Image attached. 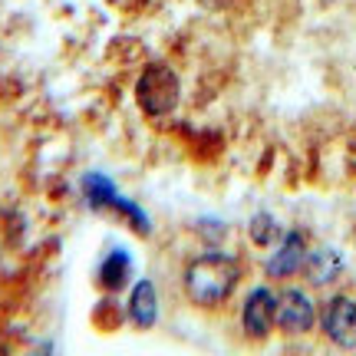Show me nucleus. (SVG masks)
I'll return each mask as SVG.
<instances>
[{"label": "nucleus", "mask_w": 356, "mask_h": 356, "mask_svg": "<svg viewBox=\"0 0 356 356\" xmlns=\"http://www.w3.org/2000/svg\"><path fill=\"white\" fill-rule=\"evenodd\" d=\"M129 270H132V261L126 251H113L99 267V284L106 291H119V287H126Z\"/></svg>", "instance_id": "obj_10"}, {"label": "nucleus", "mask_w": 356, "mask_h": 356, "mask_svg": "<svg viewBox=\"0 0 356 356\" xmlns=\"http://www.w3.org/2000/svg\"><path fill=\"white\" fill-rule=\"evenodd\" d=\"M307 238L300 231H287L284 238H280V248L270 254L267 261V277H293L297 270H304V261H307Z\"/></svg>", "instance_id": "obj_7"}, {"label": "nucleus", "mask_w": 356, "mask_h": 356, "mask_svg": "<svg viewBox=\"0 0 356 356\" xmlns=\"http://www.w3.org/2000/svg\"><path fill=\"white\" fill-rule=\"evenodd\" d=\"M241 280V264L231 254L204 251L185 267V293L198 307H221Z\"/></svg>", "instance_id": "obj_1"}, {"label": "nucleus", "mask_w": 356, "mask_h": 356, "mask_svg": "<svg viewBox=\"0 0 356 356\" xmlns=\"http://www.w3.org/2000/svg\"><path fill=\"white\" fill-rule=\"evenodd\" d=\"M280 234H284V231H280V225L270 215H254L251 218V238H254V244L267 248V244L277 241Z\"/></svg>", "instance_id": "obj_11"}, {"label": "nucleus", "mask_w": 356, "mask_h": 356, "mask_svg": "<svg viewBox=\"0 0 356 356\" xmlns=\"http://www.w3.org/2000/svg\"><path fill=\"white\" fill-rule=\"evenodd\" d=\"M83 191H86V202L92 204V208H115L119 215H129L132 218V225H136V231H149V218H145V211H142L139 204H132L129 198H122L119 191H115V185L109 181V178L102 175H86V181H83Z\"/></svg>", "instance_id": "obj_3"}, {"label": "nucleus", "mask_w": 356, "mask_h": 356, "mask_svg": "<svg viewBox=\"0 0 356 356\" xmlns=\"http://www.w3.org/2000/svg\"><path fill=\"white\" fill-rule=\"evenodd\" d=\"M323 333L327 340L343 350H356V300L353 297H333L323 307Z\"/></svg>", "instance_id": "obj_4"}, {"label": "nucleus", "mask_w": 356, "mask_h": 356, "mask_svg": "<svg viewBox=\"0 0 356 356\" xmlns=\"http://www.w3.org/2000/svg\"><path fill=\"white\" fill-rule=\"evenodd\" d=\"M340 270H343V257H340V251H333V248H317L304 261V274L314 287H323V284L337 280Z\"/></svg>", "instance_id": "obj_9"}, {"label": "nucleus", "mask_w": 356, "mask_h": 356, "mask_svg": "<svg viewBox=\"0 0 356 356\" xmlns=\"http://www.w3.org/2000/svg\"><path fill=\"white\" fill-rule=\"evenodd\" d=\"M178 92H181V83L175 70L165 63L149 66L136 83V99L145 115H168L178 106Z\"/></svg>", "instance_id": "obj_2"}, {"label": "nucleus", "mask_w": 356, "mask_h": 356, "mask_svg": "<svg viewBox=\"0 0 356 356\" xmlns=\"http://www.w3.org/2000/svg\"><path fill=\"white\" fill-rule=\"evenodd\" d=\"M241 323L248 337L264 340L267 333L274 330V323H277V293H270L267 287H254L248 293V300H244Z\"/></svg>", "instance_id": "obj_5"}, {"label": "nucleus", "mask_w": 356, "mask_h": 356, "mask_svg": "<svg viewBox=\"0 0 356 356\" xmlns=\"http://www.w3.org/2000/svg\"><path fill=\"white\" fill-rule=\"evenodd\" d=\"M129 320L149 330L155 320H159V291H155L152 280H139L132 293H129Z\"/></svg>", "instance_id": "obj_8"}, {"label": "nucleus", "mask_w": 356, "mask_h": 356, "mask_svg": "<svg viewBox=\"0 0 356 356\" xmlns=\"http://www.w3.org/2000/svg\"><path fill=\"white\" fill-rule=\"evenodd\" d=\"M314 320H317V307L314 300L307 297L304 291H297V287H287V291L277 297V327L284 333H307L314 327Z\"/></svg>", "instance_id": "obj_6"}]
</instances>
